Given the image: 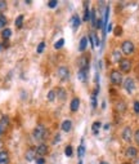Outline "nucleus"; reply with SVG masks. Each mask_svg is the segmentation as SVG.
<instances>
[{
    "label": "nucleus",
    "instance_id": "nucleus-47",
    "mask_svg": "<svg viewBox=\"0 0 139 164\" xmlns=\"http://www.w3.org/2000/svg\"><path fill=\"white\" fill-rule=\"evenodd\" d=\"M124 164H129V163H124Z\"/></svg>",
    "mask_w": 139,
    "mask_h": 164
},
{
    "label": "nucleus",
    "instance_id": "nucleus-23",
    "mask_svg": "<svg viewBox=\"0 0 139 164\" xmlns=\"http://www.w3.org/2000/svg\"><path fill=\"white\" fill-rule=\"evenodd\" d=\"M57 96H58V98H59V101H64V99H66V90L63 88H59V89H58Z\"/></svg>",
    "mask_w": 139,
    "mask_h": 164
},
{
    "label": "nucleus",
    "instance_id": "nucleus-43",
    "mask_svg": "<svg viewBox=\"0 0 139 164\" xmlns=\"http://www.w3.org/2000/svg\"><path fill=\"white\" fill-rule=\"evenodd\" d=\"M3 132H4V128H3L2 125H0V136H2V134H3Z\"/></svg>",
    "mask_w": 139,
    "mask_h": 164
},
{
    "label": "nucleus",
    "instance_id": "nucleus-36",
    "mask_svg": "<svg viewBox=\"0 0 139 164\" xmlns=\"http://www.w3.org/2000/svg\"><path fill=\"white\" fill-rule=\"evenodd\" d=\"M5 9H6V3L2 0V2H0V12H4Z\"/></svg>",
    "mask_w": 139,
    "mask_h": 164
},
{
    "label": "nucleus",
    "instance_id": "nucleus-24",
    "mask_svg": "<svg viewBox=\"0 0 139 164\" xmlns=\"http://www.w3.org/2000/svg\"><path fill=\"white\" fill-rule=\"evenodd\" d=\"M90 21H92V25L93 27H97V16H96V11H92L90 13Z\"/></svg>",
    "mask_w": 139,
    "mask_h": 164
},
{
    "label": "nucleus",
    "instance_id": "nucleus-17",
    "mask_svg": "<svg viewBox=\"0 0 139 164\" xmlns=\"http://www.w3.org/2000/svg\"><path fill=\"white\" fill-rule=\"evenodd\" d=\"M86 74H88V70H79L77 73V78L80 82H86Z\"/></svg>",
    "mask_w": 139,
    "mask_h": 164
},
{
    "label": "nucleus",
    "instance_id": "nucleus-4",
    "mask_svg": "<svg viewBox=\"0 0 139 164\" xmlns=\"http://www.w3.org/2000/svg\"><path fill=\"white\" fill-rule=\"evenodd\" d=\"M57 74H58V78H59V79H61L62 82H67V80H68V78H70V71H68V69L66 67V66L58 67Z\"/></svg>",
    "mask_w": 139,
    "mask_h": 164
},
{
    "label": "nucleus",
    "instance_id": "nucleus-1",
    "mask_svg": "<svg viewBox=\"0 0 139 164\" xmlns=\"http://www.w3.org/2000/svg\"><path fill=\"white\" fill-rule=\"evenodd\" d=\"M45 136H47V129H45V127H44V125L40 124L34 129V138L36 141H43Z\"/></svg>",
    "mask_w": 139,
    "mask_h": 164
},
{
    "label": "nucleus",
    "instance_id": "nucleus-31",
    "mask_svg": "<svg viewBox=\"0 0 139 164\" xmlns=\"http://www.w3.org/2000/svg\"><path fill=\"white\" fill-rule=\"evenodd\" d=\"M5 25H6V18H5V16H3V14H0V28L5 27Z\"/></svg>",
    "mask_w": 139,
    "mask_h": 164
},
{
    "label": "nucleus",
    "instance_id": "nucleus-2",
    "mask_svg": "<svg viewBox=\"0 0 139 164\" xmlns=\"http://www.w3.org/2000/svg\"><path fill=\"white\" fill-rule=\"evenodd\" d=\"M134 44L131 43L130 40H126V41H124L122 43V45H121V52L124 54H126V56H130V54H133L134 53Z\"/></svg>",
    "mask_w": 139,
    "mask_h": 164
},
{
    "label": "nucleus",
    "instance_id": "nucleus-37",
    "mask_svg": "<svg viewBox=\"0 0 139 164\" xmlns=\"http://www.w3.org/2000/svg\"><path fill=\"white\" fill-rule=\"evenodd\" d=\"M134 111H135V114H139V101L134 102Z\"/></svg>",
    "mask_w": 139,
    "mask_h": 164
},
{
    "label": "nucleus",
    "instance_id": "nucleus-29",
    "mask_svg": "<svg viewBox=\"0 0 139 164\" xmlns=\"http://www.w3.org/2000/svg\"><path fill=\"white\" fill-rule=\"evenodd\" d=\"M64 154H66V156H72V154H74V149H72V146H67L66 147V150H64Z\"/></svg>",
    "mask_w": 139,
    "mask_h": 164
},
{
    "label": "nucleus",
    "instance_id": "nucleus-20",
    "mask_svg": "<svg viewBox=\"0 0 139 164\" xmlns=\"http://www.w3.org/2000/svg\"><path fill=\"white\" fill-rule=\"evenodd\" d=\"M23 14H19V16L16 18V22H14V25H16V27H18V28H21L22 26H23Z\"/></svg>",
    "mask_w": 139,
    "mask_h": 164
},
{
    "label": "nucleus",
    "instance_id": "nucleus-42",
    "mask_svg": "<svg viewBox=\"0 0 139 164\" xmlns=\"http://www.w3.org/2000/svg\"><path fill=\"white\" fill-rule=\"evenodd\" d=\"M134 138H135V141H137V144H139V129L135 132V134H134Z\"/></svg>",
    "mask_w": 139,
    "mask_h": 164
},
{
    "label": "nucleus",
    "instance_id": "nucleus-11",
    "mask_svg": "<svg viewBox=\"0 0 139 164\" xmlns=\"http://www.w3.org/2000/svg\"><path fill=\"white\" fill-rule=\"evenodd\" d=\"M80 23H81V21H80V17L77 16V14H75V16L71 18V25H72V28H74V31L77 30L79 26H80Z\"/></svg>",
    "mask_w": 139,
    "mask_h": 164
},
{
    "label": "nucleus",
    "instance_id": "nucleus-41",
    "mask_svg": "<svg viewBox=\"0 0 139 164\" xmlns=\"http://www.w3.org/2000/svg\"><path fill=\"white\" fill-rule=\"evenodd\" d=\"M112 31V23H108L106 27V32H111Z\"/></svg>",
    "mask_w": 139,
    "mask_h": 164
},
{
    "label": "nucleus",
    "instance_id": "nucleus-44",
    "mask_svg": "<svg viewBox=\"0 0 139 164\" xmlns=\"http://www.w3.org/2000/svg\"><path fill=\"white\" fill-rule=\"evenodd\" d=\"M133 164H139V158H137V159H134V163Z\"/></svg>",
    "mask_w": 139,
    "mask_h": 164
},
{
    "label": "nucleus",
    "instance_id": "nucleus-19",
    "mask_svg": "<svg viewBox=\"0 0 139 164\" xmlns=\"http://www.w3.org/2000/svg\"><path fill=\"white\" fill-rule=\"evenodd\" d=\"M100 127H102L100 122H94L93 125H92V131H93V133H94V134H98V133H99V129H100Z\"/></svg>",
    "mask_w": 139,
    "mask_h": 164
},
{
    "label": "nucleus",
    "instance_id": "nucleus-34",
    "mask_svg": "<svg viewBox=\"0 0 139 164\" xmlns=\"http://www.w3.org/2000/svg\"><path fill=\"white\" fill-rule=\"evenodd\" d=\"M92 107H93V109L97 107V95H94V93H93V96H92Z\"/></svg>",
    "mask_w": 139,
    "mask_h": 164
},
{
    "label": "nucleus",
    "instance_id": "nucleus-35",
    "mask_svg": "<svg viewBox=\"0 0 139 164\" xmlns=\"http://www.w3.org/2000/svg\"><path fill=\"white\" fill-rule=\"evenodd\" d=\"M117 110H119V111H125V110H126L125 103H124V102H120V103L117 105Z\"/></svg>",
    "mask_w": 139,
    "mask_h": 164
},
{
    "label": "nucleus",
    "instance_id": "nucleus-46",
    "mask_svg": "<svg viewBox=\"0 0 139 164\" xmlns=\"http://www.w3.org/2000/svg\"><path fill=\"white\" fill-rule=\"evenodd\" d=\"M79 164H83V162H81V160H80V162H79Z\"/></svg>",
    "mask_w": 139,
    "mask_h": 164
},
{
    "label": "nucleus",
    "instance_id": "nucleus-10",
    "mask_svg": "<svg viewBox=\"0 0 139 164\" xmlns=\"http://www.w3.org/2000/svg\"><path fill=\"white\" fill-rule=\"evenodd\" d=\"M38 155L36 154V149H34V147H30L28 150L26 151V160H28V162H32L34 159H35V156Z\"/></svg>",
    "mask_w": 139,
    "mask_h": 164
},
{
    "label": "nucleus",
    "instance_id": "nucleus-9",
    "mask_svg": "<svg viewBox=\"0 0 139 164\" xmlns=\"http://www.w3.org/2000/svg\"><path fill=\"white\" fill-rule=\"evenodd\" d=\"M47 153H48V146L47 145L41 144V145H39L38 147H36V154H38L39 156H41V158H44V156L47 155Z\"/></svg>",
    "mask_w": 139,
    "mask_h": 164
},
{
    "label": "nucleus",
    "instance_id": "nucleus-8",
    "mask_svg": "<svg viewBox=\"0 0 139 164\" xmlns=\"http://www.w3.org/2000/svg\"><path fill=\"white\" fill-rule=\"evenodd\" d=\"M126 156L128 158H130V159H137V155H138V149L137 147H134V146H130V147H128L126 149Z\"/></svg>",
    "mask_w": 139,
    "mask_h": 164
},
{
    "label": "nucleus",
    "instance_id": "nucleus-18",
    "mask_svg": "<svg viewBox=\"0 0 139 164\" xmlns=\"http://www.w3.org/2000/svg\"><path fill=\"white\" fill-rule=\"evenodd\" d=\"M121 60H122V57H121V52L120 51H115L113 53H112V61L113 62H121Z\"/></svg>",
    "mask_w": 139,
    "mask_h": 164
},
{
    "label": "nucleus",
    "instance_id": "nucleus-16",
    "mask_svg": "<svg viewBox=\"0 0 139 164\" xmlns=\"http://www.w3.org/2000/svg\"><path fill=\"white\" fill-rule=\"evenodd\" d=\"M86 45H88V38H81V40H80V44H79V51L80 52H84L86 49Z\"/></svg>",
    "mask_w": 139,
    "mask_h": 164
},
{
    "label": "nucleus",
    "instance_id": "nucleus-27",
    "mask_svg": "<svg viewBox=\"0 0 139 164\" xmlns=\"http://www.w3.org/2000/svg\"><path fill=\"white\" fill-rule=\"evenodd\" d=\"M88 5V3L85 2V6ZM90 19V11H89V8H85V13H84V21H89Z\"/></svg>",
    "mask_w": 139,
    "mask_h": 164
},
{
    "label": "nucleus",
    "instance_id": "nucleus-30",
    "mask_svg": "<svg viewBox=\"0 0 139 164\" xmlns=\"http://www.w3.org/2000/svg\"><path fill=\"white\" fill-rule=\"evenodd\" d=\"M63 44H64V40H63V39H59V40H58L55 44H54V49H57V51H58V49H61V48L63 47Z\"/></svg>",
    "mask_w": 139,
    "mask_h": 164
},
{
    "label": "nucleus",
    "instance_id": "nucleus-5",
    "mask_svg": "<svg viewBox=\"0 0 139 164\" xmlns=\"http://www.w3.org/2000/svg\"><path fill=\"white\" fill-rule=\"evenodd\" d=\"M124 87H125V90L128 92V93H133V92L135 90V82H134V79H131V78L125 79V82H124Z\"/></svg>",
    "mask_w": 139,
    "mask_h": 164
},
{
    "label": "nucleus",
    "instance_id": "nucleus-45",
    "mask_svg": "<svg viewBox=\"0 0 139 164\" xmlns=\"http://www.w3.org/2000/svg\"><path fill=\"white\" fill-rule=\"evenodd\" d=\"M99 164H108V163H107V162H104V160H102Z\"/></svg>",
    "mask_w": 139,
    "mask_h": 164
},
{
    "label": "nucleus",
    "instance_id": "nucleus-38",
    "mask_svg": "<svg viewBox=\"0 0 139 164\" xmlns=\"http://www.w3.org/2000/svg\"><path fill=\"white\" fill-rule=\"evenodd\" d=\"M36 163H38V164H45V159L41 158V156H39V158H36Z\"/></svg>",
    "mask_w": 139,
    "mask_h": 164
},
{
    "label": "nucleus",
    "instance_id": "nucleus-12",
    "mask_svg": "<svg viewBox=\"0 0 139 164\" xmlns=\"http://www.w3.org/2000/svg\"><path fill=\"white\" fill-rule=\"evenodd\" d=\"M79 106H80V99L79 98H74L71 101V105H70V107H71V111L72 112H76L79 110Z\"/></svg>",
    "mask_w": 139,
    "mask_h": 164
},
{
    "label": "nucleus",
    "instance_id": "nucleus-3",
    "mask_svg": "<svg viewBox=\"0 0 139 164\" xmlns=\"http://www.w3.org/2000/svg\"><path fill=\"white\" fill-rule=\"evenodd\" d=\"M109 79H111V83L112 84H115V85H120L121 83H122V74L120 73V71H117V70H113L112 73H111V75H109Z\"/></svg>",
    "mask_w": 139,
    "mask_h": 164
},
{
    "label": "nucleus",
    "instance_id": "nucleus-26",
    "mask_svg": "<svg viewBox=\"0 0 139 164\" xmlns=\"http://www.w3.org/2000/svg\"><path fill=\"white\" fill-rule=\"evenodd\" d=\"M8 124H9V118L8 116H3L2 120H0V125H2L4 129H5V128L8 127Z\"/></svg>",
    "mask_w": 139,
    "mask_h": 164
},
{
    "label": "nucleus",
    "instance_id": "nucleus-25",
    "mask_svg": "<svg viewBox=\"0 0 139 164\" xmlns=\"http://www.w3.org/2000/svg\"><path fill=\"white\" fill-rule=\"evenodd\" d=\"M2 36L4 39H9L12 36V30H10V28H4L3 32H2Z\"/></svg>",
    "mask_w": 139,
    "mask_h": 164
},
{
    "label": "nucleus",
    "instance_id": "nucleus-40",
    "mask_svg": "<svg viewBox=\"0 0 139 164\" xmlns=\"http://www.w3.org/2000/svg\"><path fill=\"white\" fill-rule=\"evenodd\" d=\"M121 32H122L121 27H120V26H117V27H116V30H115V34H116V35H121Z\"/></svg>",
    "mask_w": 139,
    "mask_h": 164
},
{
    "label": "nucleus",
    "instance_id": "nucleus-33",
    "mask_svg": "<svg viewBox=\"0 0 139 164\" xmlns=\"http://www.w3.org/2000/svg\"><path fill=\"white\" fill-rule=\"evenodd\" d=\"M57 5H58L57 0H50V2H48V6H49V8H52V9H54Z\"/></svg>",
    "mask_w": 139,
    "mask_h": 164
},
{
    "label": "nucleus",
    "instance_id": "nucleus-6",
    "mask_svg": "<svg viewBox=\"0 0 139 164\" xmlns=\"http://www.w3.org/2000/svg\"><path fill=\"white\" fill-rule=\"evenodd\" d=\"M121 137L124 141L126 142H130L131 141V137H133V133H131V128L130 127H125L121 132Z\"/></svg>",
    "mask_w": 139,
    "mask_h": 164
},
{
    "label": "nucleus",
    "instance_id": "nucleus-21",
    "mask_svg": "<svg viewBox=\"0 0 139 164\" xmlns=\"http://www.w3.org/2000/svg\"><path fill=\"white\" fill-rule=\"evenodd\" d=\"M80 70H88V58L81 57L80 58Z\"/></svg>",
    "mask_w": 139,
    "mask_h": 164
},
{
    "label": "nucleus",
    "instance_id": "nucleus-32",
    "mask_svg": "<svg viewBox=\"0 0 139 164\" xmlns=\"http://www.w3.org/2000/svg\"><path fill=\"white\" fill-rule=\"evenodd\" d=\"M44 48H45V43L41 41L40 44L38 45V49H36V52H38V53H43V52H44Z\"/></svg>",
    "mask_w": 139,
    "mask_h": 164
},
{
    "label": "nucleus",
    "instance_id": "nucleus-15",
    "mask_svg": "<svg viewBox=\"0 0 139 164\" xmlns=\"http://www.w3.org/2000/svg\"><path fill=\"white\" fill-rule=\"evenodd\" d=\"M9 163V156L6 151H0V164H8Z\"/></svg>",
    "mask_w": 139,
    "mask_h": 164
},
{
    "label": "nucleus",
    "instance_id": "nucleus-39",
    "mask_svg": "<svg viewBox=\"0 0 139 164\" xmlns=\"http://www.w3.org/2000/svg\"><path fill=\"white\" fill-rule=\"evenodd\" d=\"M59 140H61V136H59V133H58V134H55V137H54V140H53V145H57Z\"/></svg>",
    "mask_w": 139,
    "mask_h": 164
},
{
    "label": "nucleus",
    "instance_id": "nucleus-22",
    "mask_svg": "<svg viewBox=\"0 0 139 164\" xmlns=\"http://www.w3.org/2000/svg\"><path fill=\"white\" fill-rule=\"evenodd\" d=\"M85 155V147H84V145H80L79 147H77V156H79V159L81 160V158Z\"/></svg>",
    "mask_w": 139,
    "mask_h": 164
},
{
    "label": "nucleus",
    "instance_id": "nucleus-13",
    "mask_svg": "<svg viewBox=\"0 0 139 164\" xmlns=\"http://www.w3.org/2000/svg\"><path fill=\"white\" fill-rule=\"evenodd\" d=\"M89 38H90V43H92V47H98L99 45V39L97 36V34H94V32H90L89 35Z\"/></svg>",
    "mask_w": 139,
    "mask_h": 164
},
{
    "label": "nucleus",
    "instance_id": "nucleus-14",
    "mask_svg": "<svg viewBox=\"0 0 139 164\" xmlns=\"http://www.w3.org/2000/svg\"><path fill=\"white\" fill-rule=\"evenodd\" d=\"M61 127H62L63 132H70L71 128H72V122H71V120H63Z\"/></svg>",
    "mask_w": 139,
    "mask_h": 164
},
{
    "label": "nucleus",
    "instance_id": "nucleus-28",
    "mask_svg": "<svg viewBox=\"0 0 139 164\" xmlns=\"http://www.w3.org/2000/svg\"><path fill=\"white\" fill-rule=\"evenodd\" d=\"M47 98H48V101L53 102L54 99H55V90H49V93H48Z\"/></svg>",
    "mask_w": 139,
    "mask_h": 164
},
{
    "label": "nucleus",
    "instance_id": "nucleus-7",
    "mask_svg": "<svg viewBox=\"0 0 139 164\" xmlns=\"http://www.w3.org/2000/svg\"><path fill=\"white\" fill-rule=\"evenodd\" d=\"M120 65V70L122 73H129L131 70V62L129 60H121V62L119 63Z\"/></svg>",
    "mask_w": 139,
    "mask_h": 164
}]
</instances>
